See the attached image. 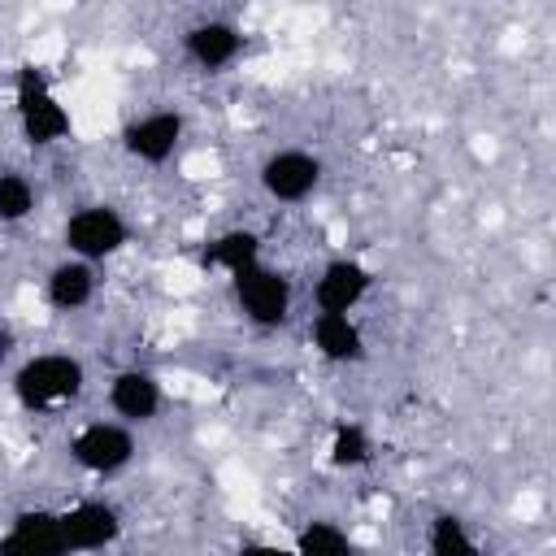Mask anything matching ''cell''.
Instances as JSON below:
<instances>
[{
    "mask_svg": "<svg viewBox=\"0 0 556 556\" xmlns=\"http://www.w3.org/2000/svg\"><path fill=\"white\" fill-rule=\"evenodd\" d=\"M87 387V369L70 352H39L17 365L13 374V395L26 413H56L74 404Z\"/></svg>",
    "mask_w": 556,
    "mask_h": 556,
    "instance_id": "6da1fadb",
    "label": "cell"
},
{
    "mask_svg": "<svg viewBox=\"0 0 556 556\" xmlns=\"http://www.w3.org/2000/svg\"><path fill=\"white\" fill-rule=\"evenodd\" d=\"M13 109H17V126L30 148H56L70 135V109L52 91V78L43 74V65L35 61L17 65L13 74Z\"/></svg>",
    "mask_w": 556,
    "mask_h": 556,
    "instance_id": "7a4b0ae2",
    "label": "cell"
},
{
    "mask_svg": "<svg viewBox=\"0 0 556 556\" xmlns=\"http://www.w3.org/2000/svg\"><path fill=\"white\" fill-rule=\"evenodd\" d=\"M126 243H130V226L113 204H83L65 222V248L87 265L117 256Z\"/></svg>",
    "mask_w": 556,
    "mask_h": 556,
    "instance_id": "3957f363",
    "label": "cell"
},
{
    "mask_svg": "<svg viewBox=\"0 0 556 556\" xmlns=\"http://www.w3.org/2000/svg\"><path fill=\"white\" fill-rule=\"evenodd\" d=\"M230 282H235V304L252 326L274 330V326L287 321V313H291V278L282 269L252 265V269L235 274Z\"/></svg>",
    "mask_w": 556,
    "mask_h": 556,
    "instance_id": "277c9868",
    "label": "cell"
},
{
    "mask_svg": "<svg viewBox=\"0 0 556 556\" xmlns=\"http://www.w3.org/2000/svg\"><path fill=\"white\" fill-rule=\"evenodd\" d=\"M70 456L83 473L96 478H113L135 460V434L122 421H87L74 439H70Z\"/></svg>",
    "mask_w": 556,
    "mask_h": 556,
    "instance_id": "5b68a950",
    "label": "cell"
},
{
    "mask_svg": "<svg viewBox=\"0 0 556 556\" xmlns=\"http://www.w3.org/2000/svg\"><path fill=\"white\" fill-rule=\"evenodd\" d=\"M261 187L278 204H304L321 187V161L304 148H278L261 165Z\"/></svg>",
    "mask_w": 556,
    "mask_h": 556,
    "instance_id": "8992f818",
    "label": "cell"
},
{
    "mask_svg": "<svg viewBox=\"0 0 556 556\" xmlns=\"http://www.w3.org/2000/svg\"><path fill=\"white\" fill-rule=\"evenodd\" d=\"M182 143V113L178 109H148L139 117L126 122L122 130V148L139 161V165H165Z\"/></svg>",
    "mask_w": 556,
    "mask_h": 556,
    "instance_id": "52a82bcc",
    "label": "cell"
},
{
    "mask_svg": "<svg viewBox=\"0 0 556 556\" xmlns=\"http://www.w3.org/2000/svg\"><path fill=\"white\" fill-rule=\"evenodd\" d=\"M61 534L70 556L74 552H104L122 539V513L109 500H78L61 513Z\"/></svg>",
    "mask_w": 556,
    "mask_h": 556,
    "instance_id": "ba28073f",
    "label": "cell"
},
{
    "mask_svg": "<svg viewBox=\"0 0 556 556\" xmlns=\"http://www.w3.org/2000/svg\"><path fill=\"white\" fill-rule=\"evenodd\" d=\"M182 56L200 70V74H222L243 56V30L235 22H195L182 30Z\"/></svg>",
    "mask_w": 556,
    "mask_h": 556,
    "instance_id": "9c48e42d",
    "label": "cell"
},
{
    "mask_svg": "<svg viewBox=\"0 0 556 556\" xmlns=\"http://www.w3.org/2000/svg\"><path fill=\"white\" fill-rule=\"evenodd\" d=\"M0 556H70L61 534V513L52 508H26L9 521L0 534Z\"/></svg>",
    "mask_w": 556,
    "mask_h": 556,
    "instance_id": "30bf717a",
    "label": "cell"
},
{
    "mask_svg": "<svg viewBox=\"0 0 556 556\" xmlns=\"http://www.w3.org/2000/svg\"><path fill=\"white\" fill-rule=\"evenodd\" d=\"M369 287H374V274L361 261L334 256L321 265L317 282H313V304H317V313H348L352 317V308L369 295Z\"/></svg>",
    "mask_w": 556,
    "mask_h": 556,
    "instance_id": "8fae6325",
    "label": "cell"
},
{
    "mask_svg": "<svg viewBox=\"0 0 556 556\" xmlns=\"http://www.w3.org/2000/svg\"><path fill=\"white\" fill-rule=\"evenodd\" d=\"M161 382L148 369H117L109 382V408L122 417V426H143L161 413Z\"/></svg>",
    "mask_w": 556,
    "mask_h": 556,
    "instance_id": "7c38bea8",
    "label": "cell"
},
{
    "mask_svg": "<svg viewBox=\"0 0 556 556\" xmlns=\"http://www.w3.org/2000/svg\"><path fill=\"white\" fill-rule=\"evenodd\" d=\"M308 339H313L317 356L334 361V365H352L365 356V334L348 313H317L308 326Z\"/></svg>",
    "mask_w": 556,
    "mask_h": 556,
    "instance_id": "4fadbf2b",
    "label": "cell"
},
{
    "mask_svg": "<svg viewBox=\"0 0 556 556\" xmlns=\"http://www.w3.org/2000/svg\"><path fill=\"white\" fill-rule=\"evenodd\" d=\"M91 295H96V269L87 261H78V256L52 265L48 278H43V300L56 313H78V308L91 304Z\"/></svg>",
    "mask_w": 556,
    "mask_h": 556,
    "instance_id": "5bb4252c",
    "label": "cell"
},
{
    "mask_svg": "<svg viewBox=\"0 0 556 556\" xmlns=\"http://www.w3.org/2000/svg\"><path fill=\"white\" fill-rule=\"evenodd\" d=\"M200 261H204L208 269H222V274L235 278V274L261 265V235H256V230H243V226L222 230L217 239H208V248H204Z\"/></svg>",
    "mask_w": 556,
    "mask_h": 556,
    "instance_id": "9a60e30c",
    "label": "cell"
},
{
    "mask_svg": "<svg viewBox=\"0 0 556 556\" xmlns=\"http://www.w3.org/2000/svg\"><path fill=\"white\" fill-rule=\"evenodd\" d=\"M291 552H295V556H352V539H348V530H343L339 521L313 517V521L300 526Z\"/></svg>",
    "mask_w": 556,
    "mask_h": 556,
    "instance_id": "2e32d148",
    "label": "cell"
},
{
    "mask_svg": "<svg viewBox=\"0 0 556 556\" xmlns=\"http://www.w3.org/2000/svg\"><path fill=\"white\" fill-rule=\"evenodd\" d=\"M426 556H478V539L456 513H439L426 530Z\"/></svg>",
    "mask_w": 556,
    "mask_h": 556,
    "instance_id": "e0dca14e",
    "label": "cell"
},
{
    "mask_svg": "<svg viewBox=\"0 0 556 556\" xmlns=\"http://www.w3.org/2000/svg\"><path fill=\"white\" fill-rule=\"evenodd\" d=\"M330 465H339V469H361L369 456H374V439H369V430L365 426H356V421H339L334 426V434H330Z\"/></svg>",
    "mask_w": 556,
    "mask_h": 556,
    "instance_id": "ac0fdd59",
    "label": "cell"
},
{
    "mask_svg": "<svg viewBox=\"0 0 556 556\" xmlns=\"http://www.w3.org/2000/svg\"><path fill=\"white\" fill-rule=\"evenodd\" d=\"M35 213V182L17 169H0V222L17 226Z\"/></svg>",
    "mask_w": 556,
    "mask_h": 556,
    "instance_id": "d6986e66",
    "label": "cell"
},
{
    "mask_svg": "<svg viewBox=\"0 0 556 556\" xmlns=\"http://www.w3.org/2000/svg\"><path fill=\"white\" fill-rule=\"evenodd\" d=\"M239 556H295V552H291V547H278V543L256 539V543H243V547H239Z\"/></svg>",
    "mask_w": 556,
    "mask_h": 556,
    "instance_id": "ffe728a7",
    "label": "cell"
},
{
    "mask_svg": "<svg viewBox=\"0 0 556 556\" xmlns=\"http://www.w3.org/2000/svg\"><path fill=\"white\" fill-rule=\"evenodd\" d=\"M9 352H13V334L0 330V361H9Z\"/></svg>",
    "mask_w": 556,
    "mask_h": 556,
    "instance_id": "44dd1931",
    "label": "cell"
}]
</instances>
